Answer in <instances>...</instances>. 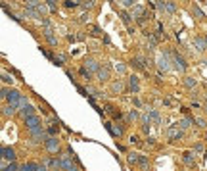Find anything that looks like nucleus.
<instances>
[{"label":"nucleus","mask_w":207,"mask_h":171,"mask_svg":"<svg viewBox=\"0 0 207 171\" xmlns=\"http://www.w3.org/2000/svg\"><path fill=\"white\" fill-rule=\"evenodd\" d=\"M2 98H6L15 110H21V108L27 106V98L23 96L19 90H14V88H6L4 87V88H2Z\"/></svg>","instance_id":"nucleus-1"},{"label":"nucleus","mask_w":207,"mask_h":171,"mask_svg":"<svg viewBox=\"0 0 207 171\" xmlns=\"http://www.w3.org/2000/svg\"><path fill=\"white\" fill-rule=\"evenodd\" d=\"M25 127H27L29 131L38 129V127H40V119H38V116H31V117H27V119H25Z\"/></svg>","instance_id":"nucleus-2"},{"label":"nucleus","mask_w":207,"mask_h":171,"mask_svg":"<svg viewBox=\"0 0 207 171\" xmlns=\"http://www.w3.org/2000/svg\"><path fill=\"white\" fill-rule=\"evenodd\" d=\"M46 150H48V152H58V150H60V142H58V139H54V137H48V139H46Z\"/></svg>","instance_id":"nucleus-3"},{"label":"nucleus","mask_w":207,"mask_h":171,"mask_svg":"<svg viewBox=\"0 0 207 171\" xmlns=\"http://www.w3.org/2000/svg\"><path fill=\"white\" fill-rule=\"evenodd\" d=\"M2 160H4V162H14V160H15V150H14V148L4 146V148H2Z\"/></svg>","instance_id":"nucleus-4"},{"label":"nucleus","mask_w":207,"mask_h":171,"mask_svg":"<svg viewBox=\"0 0 207 171\" xmlns=\"http://www.w3.org/2000/svg\"><path fill=\"white\" fill-rule=\"evenodd\" d=\"M23 18H31V19H40V12L38 10H33V8H25L23 10Z\"/></svg>","instance_id":"nucleus-5"},{"label":"nucleus","mask_w":207,"mask_h":171,"mask_svg":"<svg viewBox=\"0 0 207 171\" xmlns=\"http://www.w3.org/2000/svg\"><path fill=\"white\" fill-rule=\"evenodd\" d=\"M19 116H21L23 119H27V117L35 116V108H33L31 104H27V106H25V108H21V110H19Z\"/></svg>","instance_id":"nucleus-6"},{"label":"nucleus","mask_w":207,"mask_h":171,"mask_svg":"<svg viewBox=\"0 0 207 171\" xmlns=\"http://www.w3.org/2000/svg\"><path fill=\"white\" fill-rule=\"evenodd\" d=\"M52 33H54V31H52V27H44V37L48 39V42H50L52 46H56V44H58V39H56Z\"/></svg>","instance_id":"nucleus-7"},{"label":"nucleus","mask_w":207,"mask_h":171,"mask_svg":"<svg viewBox=\"0 0 207 171\" xmlns=\"http://www.w3.org/2000/svg\"><path fill=\"white\" fill-rule=\"evenodd\" d=\"M157 65H159V69L167 71V69H169V58H167L165 54H161L159 58H157Z\"/></svg>","instance_id":"nucleus-8"},{"label":"nucleus","mask_w":207,"mask_h":171,"mask_svg":"<svg viewBox=\"0 0 207 171\" xmlns=\"http://www.w3.org/2000/svg\"><path fill=\"white\" fill-rule=\"evenodd\" d=\"M194 46H196V50H199V52H203V50H207V42H205V39H194Z\"/></svg>","instance_id":"nucleus-9"},{"label":"nucleus","mask_w":207,"mask_h":171,"mask_svg":"<svg viewBox=\"0 0 207 171\" xmlns=\"http://www.w3.org/2000/svg\"><path fill=\"white\" fill-rule=\"evenodd\" d=\"M98 79H100V81H107V79H109V69H107L106 65H102L100 69H98Z\"/></svg>","instance_id":"nucleus-10"},{"label":"nucleus","mask_w":207,"mask_h":171,"mask_svg":"<svg viewBox=\"0 0 207 171\" xmlns=\"http://www.w3.org/2000/svg\"><path fill=\"white\" fill-rule=\"evenodd\" d=\"M173 62H175V67H176L178 71H184V69H186V62H184L180 56H175V58H173Z\"/></svg>","instance_id":"nucleus-11"},{"label":"nucleus","mask_w":207,"mask_h":171,"mask_svg":"<svg viewBox=\"0 0 207 171\" xmlns=\"http://www.w3.org/2000/svg\"><path fill=\"white\" fill-rule=\"evenodd\" d=\"M129 88L132 90V93H138L140 85H138V77H136V75H132V77L129 79Z\"/></svg>","instance_id":"nucleus-12"},{"label":"nucleus","mask_w":207,"mask_h":171,"mask_svg":"<svg viewBox=\"0 0 207 171\" xmlns=\"http://www.w3.org/2000/svg\"><path fill=\"white\" fill-rule=\"evenodd\" d=\"M169 137H171V140H180V139H182V133H180L178 129H175V127H171V129H169Z\"/></svg>","instance_id":"nucleus-13"},{"label":"nucleus","mask_w":207,"mask_h":171,"mask_svg":"<svg viewBox=\"0 0 207 171\" xmlns=\"http://www.w3.org/2000/svg\"><path fill=\"white\" fill-rule=\"evenodd\" d=\"M106 129L109 131V133L113 135V137H121V133H123V131H121L119 127H117V129H115V127H113V125H111V123H106Z\"/></svg>","instance_id":"nucleus-14"},{"label":"nucleus","mask_w":207,"mask_h":171,"mask_svg":"<svg viewBox=\"0 0 207 171\" xmlns=\"http://www.w3.org/2000/svg\"><path fill=\"white\" fill-rule=\"evenodd\" d=\"M86 67H88V71H96V73H98V69H100L98 62H94V60H86Z\"/></svg>","instance_id":"nucleus-15"},{"label":"nucleus","mask_w":207,"mask_h":171,"mask_svg":"<svg viewBox=\"0 0 207 171\" xmlns=\"http://www.w3.org/2000/svg\"><path fill=\"white\" fill-rule=\"evenodd\" d=\"M2 171H17V165H15L14 162H10V163H2Z\"/></svg>","instance_id":"nucleus-16"},{"label":"nucleus","mask_w":207,"mask_h":171,"mask_svg":"<svg viewBox=\"0 0 207 171\" xmlns=\"http://www.w3.org/2000/svg\"><path fill=\"white\" fill-rule=\"evenodd\" d=\"M184 85H186L188 88H192V87H196V85H198V81H196L194 77H186V79H184Z\"/></svg>","instance_id":"nucleus-17"},{"label":"nucleus","mask_w":207,"mask_h":171,"mask_svg":"<svg viewBox=\"0 0 207 171\" xmlns=\"http://www.w3.org/2000/svg\"><path fill=\"white\" fill-rule=\"evenodd\" d=\"M138 163L142 165V169H148V165H150V162H148L146 156H140V160H138Z\"/></svg>","instance_id":"nucleus-18"},{"label":"nucleus","mask_w":207,"mask_h":171,"mask_svg":"<svg viewBox=\"0 0 207 171\" xmlns=\"http://www.w3.org/2000/svg\"><path fill=\"white\" fill-rule=\"evenodd\" d=\"M129 163H138V160H140V154H129Z\"/></svg>","instance_id":"nucleus-19"},{"label":"nucleus","mask_w":207,"mask_h":171,"mask_svg":"<svg viewBox=\"0 0 207 171\" xmlns=\"http://www.w3.org/2000/svg\"><path fill=\"white\" fill-rule=\"evenodd\" d=\"M121 19H123L125 25H130V15L127 14V12H121Z\"/></svg>","instance_id":"nucleus-20"},{"label":"nucleus","mask_w":207,"mask_h":171,"mask_svg":"<svg viewBox=\"0 0 207 171\" xmlns=\"http://www.w3.org/2000/svg\"><path fill=\"white\" fill-rule=\"evenodd\" d=\"M14 111H15V108L12 106V104H8V106L4 108V116H12V114H14Z\"/></svg>","instance_id":"nucleus-21"},{"label":"nucleus","mask_w":207,"mask_h":171,"mask_svg":"<svg viewBox=\"0 0 207 171\" xmlns=\"http://www.w3.org/2000/svg\"><path fill=\"white\" fill-rule=\"evenodd\" d=\"M175 10H176V6H175V2H167V12H169V14H175Z\"/></svg>","instance_id":"nucleus-22"},{"label":"nucleus","mask_w":207,"mask_h":171,"mask_svg":"<svg viewBox=\"0 0 207 171\" xmlns=\"http://www.w3.org/2000/svg\"><path fill=\"white\" fill-rule=\"evenodd\" d=\"M190 123H192V119H190V117H186L184 121H180V129H188Z\"/></svg>","instance_id":"nucleus-23"},{"label":"nucleus","mask_w":207,"mask_h":171,"mask_svg":"<svg viewBox=\"0 0 207 171\" xmlns=\"http://www.w3.org/2000/svg\"><path fill=\"white\" fill-rule=\"evenodd\" d=\"M150 117H152L155 123H159V114H157V110H152V111H150Z\"/></svg>","instance_id":"nucleus-24"},{"label":"nucleus","mask_w":207,"mask_h":171,"mask_svg":"<svg viewBox=\"0 0 207 171\" xmlns=\"http://www.w3.org/2000/svg\"><path fill=\"white\" fill-rule=\"evenodd\" d=\"M192 14L196 15V18H203V14H201V10H199L198 6H194V8H192Z\"/></svg>","instance_id":"nucleus-25"},{"label":"nucleus","mask_w":207,"mask_h":171,"mask_svg":"<svg viewBox=\"0 0 207 171\" xmlns=\"http://www.w3.org/2000/svg\"><path fill=\"white\" fill-rule=\"evenodd\" d=\"M111 88H113V93H121V90H123V85L117 81V83H113V87H111Z\"/></svg>","instance_id":"nucleus-26"},{"label":"nucleus","mask_w":207,"mask_h":171,"mask_svg":"<svg viewBox=\"0 0 207 171\" xmlns=\"http://www.w3.org/2000/svg\"><path fill=\"white\" fill-rule=\"evenodd\" d=\"M46 4H48V8H50V10H56V6H58V0H46Z\"/></svg>","instance_id":"nucleus-27"},{"label":"nucleus","mask_w":207,"mask_h":171,"mask_svg":"<svg viewBox=\"0 0 207 171\" xmlns=\"http://www.w3.org/2000/svg\"><path fill=\"white\" fill-rule=\"evenodd\" d=\"M65 8H75V6H77V2H75V0H65Z\"/></svg>","instance_id":"nucleus-28"},{"label":"nucleus","mask_w":207,"mask_h":171,"mask_svg":"<svg viewBox=\"0 0 207 171\" xmlns=\"http://www.w3.org/2000/svg\"><path fill=\"white\" fill-rule=\"evenodd\" d=\"M48 135H50V137H54V135H58V125H56V127H54V125H52L50 129H48Z\"/></svg>","instance_id":"nucleus-29"},{"label":"nucleus","mask_w":207,"mask_h":171,"mask_svg":"<svg viewBox=\"0 0 207 171\" xmlns=\"http://www.w3.org/2000/svg\"><path fill=\"white\" fill-rule=\"evenodd\" d=\"M184 162H186V163H194V162H192V154H190V152L184 154Z\"/></svg>","instance_id":"nucleus-30"},{"label":"nucleus","mask_w":207,"mask_h":171,"mask_svg":"<svg viewBox=\"0 0 207 171\" xmlns=\"http://www.w3.org/2000/svg\"><path fill=\"white\" fill-rule=\"evenodd\" d=\"M2 79H4V83H12V81H14L12 75H8V73H2Z\"/></svg>","instance_id":"nucleus-31"},{"label":"nucleus","mask_w":207,"mask_h":171,"mask_svg":"<svg viewBox=\"0 0 207 171\" xmlns=\"http://www.w3.org/2000/svg\"><path fill=\"white\" fill-rule=\"evenodd\" d=\"M136 117H138V114H136L134 110H130V111H129V119L132 121V119H136Z\"/></svg>","instance_id":"nucleus-32"},{"label":"nucleus","mask_w":207,"mask_h":171,"mask_svg":"<svg viewBox=\"0 0 207 171\" xmlns=\"http://www.w3.org/2000/svg\"><path fill=\"white\" fill-rule=\"evenodd\" d=\"M92 35H94V37H100V35H102V31H100L98 27H92Z\"/></svg>","instance_id":"nucleus-33"},{"label":"nucleus","mask_w":207,"mask_h":171,"mask_svg":"<svg viewBox=\"0 0 207 171\" xmlns=\"http://www.w3.org/2000/svg\"><path fill=\"white\" fill-rule=\"evenodd\" d=\"M83 8H92V0H86V2H83Z\"/></svg>","instance_id":"nucleus-34"},{"label":"nucleus","mask_w":207,"mask_h":171,"mask_svg":"<svg viewBox=\"0 0 207 171\" xmlns=\"http://www.w3.org/2000/svg\"><path fill=\"white\" fill-rule=\"evenodd\" d=\"M142 129H144V133H150V123H144Z\"/></svg>","instance_id":"nucleus-35"},{"label":"nucleus","mask_w":207,"mask_h":171,"mask_svg":"<svg viewBox=\"0 0 207 171\" xmlns=\"http://www.w3.org/2000/svg\"><path fill=\"white\" fill-rule=\"evenodd\" d=\"M38 171H48V169H46L44 165H40V167H38Z\"/></svg>","instance_id":"nucleus-36"},{"label":"nucleus","mask_w":207,"mask_h":171,"mask_svg":"<svg viewBox=\"0 0 207 171\" xmlns=\"http://www.w3.org/2000/svg\"><path fill=\"white\" fill-rule=\"evenodd\" d=\"M205 111H207V102H205Z\"/></svg>","instance_id":"nucleus-37"},{"label":"nucleus","mask_w":207,"mask_h":171,"mask_svg":"<svg viewBox=\"0 0 207 171\" xmlns=\"http://www.w3.org/2000/svg\"><path fill=\"white\" fill-rule=\"evenodd\" d=\"M205 42H207V39H205Z\"/></svg>","instance_id":"nucleus-38"}]
</instances>
